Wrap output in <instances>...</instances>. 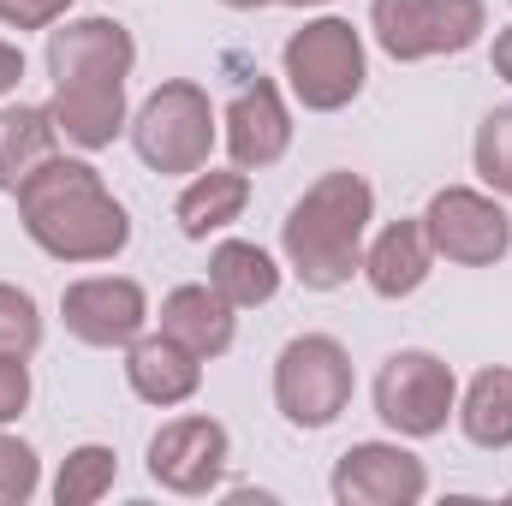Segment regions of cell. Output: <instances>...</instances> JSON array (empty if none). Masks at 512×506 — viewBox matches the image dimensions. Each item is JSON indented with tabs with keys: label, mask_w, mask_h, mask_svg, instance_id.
<instances>
[{
	"label": "cell",
	"mask_w": 512,
	"mask_h": 506,
	"mask_svg": "<svg viewBox=\"0 0 512 506\" xmlns=\"http://www.w3.org/2000/svg\"><path fill=\"white\" fill-rule=\"evenodd\" d=\"M227 459H233V435L227 423L191 411V417H173L149 435V483L167 489V495H215L221 477H227Z\"/></svg>",
	"instance_id": "cell-9"
},
{
	"label": "cell",
	"mask_w": 512,
	"mask_h": 506,
	"mask_svg": "<svg viewBox=\"0 0 512 506\" xmlns=\"http://www.w3.org/2000/svg\"><path fill=\"white\" fill-rule=\"evenodd\" d=\"M376 221V191L364 173H322L280 221V256L304 292H340L364 268V239Z\"/></svg>",
	"instance_id": "cell-2"
},
{
	"label": "cell",
	"mask_w": 512,
	"mask_h": 506,
	"mask_svg": "<svg viewBox=\"0 0 512 506\" xmlns=\"http://www.w3.org/2000/svg\"><path fill=\"white\" fill-rule=\"evenodd\" d=\"M126 381L143 405L173 411V405L197 399V387H203V358L185 352L179 340H167V334L155 328V334H137L126 346Z\"/></svg>",
	"instance_id": "cell-17"
},
{
	"label": "cell",
	"mask_w": 512,
	"mask_h": 506,
	"mask_svg": "<svg viewBox=\"0 0 512 506\" xmlns=\"http://www.w3.org/2000/svg\"><path fill=\"white\" fill-rule=\"evenodd\" d=\"M36 489H42V459H36V447L0 429V506L36 501Z\"/></svg>",
	"instance_id": "cell-25"
},
{
	"label": "cell",
	"mask_w": 512,
	"mask_h": 506,
	"mask_svg": "<svg viewBox=\"0 0 512 506\" xmlns=\"http://www.w3.org/2000/svg\"><path fill=\"white\" fill-rule=\"evenodd\" d=\"M12 197L30 245L54 262H114L131 245L126 203L84 155H48Z\"/></svg>",
	"instance_id": "cell-1"
},
{
	"label": "cell",
	"mask_w": 512,
	"mask_h": 506,
	"mask_svg": "<svg viewBox=\"0 0 512 506\" xmlns=\"http://www.w3.org/2000/svg\"><path fill=\"white\" fill-rule=\"evenodd\" d=\"M280 6H328V0H280Z\"/></svg>",
	"instance_id": "cell-31"
},
{
	"label": "cell",
	"mask_w": 512,
	"mask_h": 506,
	"mask_svg": "<svg viewBox=\"0 0 512 506\" xmlns=\"http://www.w3.org/2000/svg\"><path fill=\"white\" fill-rule=\"evenodd\" d=\"M221 143H227L233 167H245V173L274 167V161L292 149V108H286V96H280L274 78H251V84L227 102V114H221Z\"/></svg>",
	"instance_id": "cell-13"
},
{
	"label": "cell",
	"mask_w": 512,
	"mask_h": 506,
	"mask_svg": "<svg viewBox=\"0 0 512 506\" xmlns=\"http://www.w3.org/2000/svg\"><path fill=\"white\" fill-rule=\"evenodd\" d=\"M245 203H251V173H245V167H203V173H191V185L179 191L173 221H179L185 239L203 245L209 233H227V227L245 215Z\"/></svg>",
	"instance_id": "cell-18"
},
{
	"label": "cell",
	"mask_w": 512,
	"mask_h": 506,
	"mask_svg": "<svg viewBox=\"0 0 512 506\" xmlns=\"http://www.w3.org/2000/svg\"><path fill=\"white\" fill-rule=\"evenodd\" d=\"M423 233L435 256L459 268H495L512 251V215L495 191H477V185H441L423 209Z\"/></svg>",
	"instance_id": "cell-8"
},
{
	"label": "cell",
	"mask_w": 512,
	"mask_h": 506,
	"mask_svg": "<svg viewBox=\"0 0 512 506\" xmlns=\"http://www.w3.org/2000/svg\"><path fill=\"white\" fill-rule=\"evenodd\" d=\"M471 161H477V179L495 197H512V102L495 108V114H483L477 143H471Z\"/></svg>",
	"instance_id": "cell-23"
},
{
	"label": "cell",
	"mask_w": 512,
	"mask_h": 506,
	"mask_svg": "<svg viewBox=\"0 0 512 506\" xmlns=\"http://www.w3.org/2000/svg\"><path fill=\"white\" fill-rule=\"evenodd\" d=\"M161 334L167 340H179L185 352H197L203 364L209 358H221V352H233V334H239V310L209 286V280H185V286H173L167 298H161Z\"/></svg>",
	"instance_id": "cell-15"
},
{
	"label": "cell",
	"mask_w": 512,
	"mask_h": 506,
	"mask_svg": "<svg viewBox=\"0 0 512 506\" xmlns=\"http://www.w3.org/2000/svg\"><path fill=\"white\" fill-rule=\"evenodd\" d=\"M48 155H60V131L48 108H0V191H18Z\"/></svg>",
	"instance_id": "cell-21"
},
{
	"label": "cell",
	"mask_w": 512,
	"mask_h": 506,
	"mask_svg": "<svg viewBox=\"0 0 512 506\" xmlns=\"http://www.w3.org/2000/svg\"><path fill=\"white\" fill-rule=\"evenodd\" d=\"M364 280H370V292L376 298H411V292H423V280L435 274V245H429V233H423V215H405V221H387L382 233L364 245V268H358Z\"/></svg>",
	"instance_id": "cell-16"
},
{
	"label": "cell",
	"mask_w": 512,
	"mask_h": 506,
	"mask_svg": "<svg viewBox=\"0 0 512 506\" xmlns=\"http://www.w3.org/2000/svg\"><path fill=\"white\" fill-rule=\"evenodd\" d=\"M280 262L251 245V239H221L215 251H209V286L233 304V310H256V304H268L274 292H280Z\"/></svg>",
	"instance_id": "cell-19"
},
{
	"label": "cell",
	"mask_w": 512,
	"mask_h": 506,
	"mask_svg": "<svg viewBox=\"0 0 512 506\" xmlns=\"http://www.w3.org/2000/svg\"><path fill=\"white\" fill-rule=\"evenodd\" d=\"M18 84H24V48L0 36V96H12Z\"/></svg>",
	"instance_id": "cell-28"
},
{
	"label": "cell",
	"mask_w": 512,
	"mask_h": 506,
	"mask_svg": "<svg viewBox=\"0 0 512 506\" xmlns=\"http://www.w3.org/2000/svg\"><path fill=\"white\" fill-rule=\"evenodd\" d=\"M131 66H137V36L108 12L60 18L48 30V78L54 84H72V78H120L126 84Z\"/></svg>",
	"instance_id": "cell-12"
},
{
	"label": "cell",
	"mask_w": 512,
	"mask_h": 506,
	"mask_svg": "<svg viewBox=\"0 0 512 506\" xmlns=\"http://www.w3.org/2000/svg\"><path fill=\"white\" fill-rule=\"evenodd\" d=\"M459 411V376L447 358L405 346L376 370V417L399 441H429L447 429V417Z\"/></svg>",
	"instance_id": "cell-7"
},
{
	"label": "cell",
	"mask_w": 512,
	"mask_h": 506,
	"mask_svg": "<svg viewBox=\"0 0 512 506\" xmlns=\"http://www.w3.org/2000/svg\"><path fill=\"white\" fill-rule=\"evenodd\" d=\"M459 429H465V441L471 447H483V453H507L512 447V370L507 364H489V370H477L471 387L459 393Z\"/></svg>",
	"instance_id": "cell-20"
},
{
	"label": "cell",
	"mask_w": 512,
	"mask_h": 506,
	"mask_svg": "<svg viewBox=\"0 0 512 506\" xmlns=\"http://www.w3.org/2000/svg\"><path fill=\"white\" fill-rule=\"evenodd\" d=\"M280 72H286V90L298 96L304 114H340V108H352L364 96L370 54H364V36H358L352 18L322 12V18H304L286 36Z\"/></svg>",
	"instance_id": "cell-3"
},
{
	"label": "cell",
	"mask_w": 512,
	"mask_h": 506,
	"mask_svg": "<svg viewBox=\"0 0 512 506\" xmlns=\"http://www.w3.org/2000/svg\"><path fill=\"white\" fill-rule=\"evenodd\" d=\"M328 495L340 506H417L429 495V465L405 441H352L334 459Z\"/></svg>",
	"instance_id": "cell-11"
},
{
	"label": "cell",
	"mask_w": 512,
	"mask_h": 506,
	"mask_svg": "<svg viewBox=\"0 0 512 506\" xmlns=\"http://www.w3.org/2000/svg\"><path fill=\"white\" fill-rule=\"evenodd\" d=\"M114 483H120V453L102 447V441H84V447L66 453V465L54 477V501L60 506H96L102 495H114Z\"/></svg>",
	"instance_id": "cell-22"
},
{
	"label": "cell",
	"mask_w": 512,
	"mask_h": 506,
	"mask_svg": "<svg viewBox=\"0 0 512 506\" xmlns=\"http://www.w3.org/2000/svg\"><path fill=\"white\" fill-rule=\"evenodd\" d=\"M36 346H42V304L24 286L0 280V352L6 358H30Z\"/></svg>",
	"instance_id": "cell-24"
},
{
	"label": "cell",
	"mask_w": 512,
	"mask_h": 506,
	"mask_svg": "<svg viewBox=\"0 0 512 506\" xmlns=\"http://www.w3.org/2000/svg\"><path fill=\"white\" fill-rule=\"evenodd\" d=\"M131 149L149 173H167V179H191L209 167L215 143H221V114L209 102L203 84L191 78H167L161 90L143 96V108L131 114Z\"/></svg>",
	"instance_id": "cell-4"
},
{
	"label": "cell",
	"mask_w": 512,
	"mask_h": 506,
	"mask_svg": "<svg viewBox=\"0 0 512 506\" xmlns=\"http://www.w3.org/2000/svg\"><path fill=\"white\" fill-rule=\"evenodd\" d=\"M489 66H495V78H501V84H512V24L495 36V48H489Z\"/></svg>",
	"instance_id": "cell-29"
},
{
	"label": "cell",
	"mask_w": 512,
	"mask_h": 506,
	"mask_svg": "<svg viewBox=\"0 0 512 506\" xmlns=\"http://www.w3.org/2000/svg\"><path fill=\"white\" fill-rule=\"evenodd\" d=\"M30 405V358H6L0 352V429L18 423Z\"/></svg>",
	"instance_id": "cell-27"
},
{
	"label": "cell",
	"mask_w": 512,
	"mask_h": 506,
	"mask_svg": "<svg viewBox=\"0 0 512 506\" xmlns=\"http://www.w3.org/2000/svg\"><path fill=\"white\" fill-rule=\"evenodd\" d=\"M78 0H0V24L6 30H54Z\"/></svg>",
	"instance_id": "cell-26"
},
{
	"label": "cell",
	"mask_w": 512,
	"mask_h": 506,
	"mask_svg": "<svg viewBox=\"0 0 512 506\" xmlns=\"http://www.w3.org/2000/svg\"><path fill=\"white\" fill-rule=\"evenodd\" d=\"M507 501H512V495H507Z\"/></svg>",
	"instance_id": "cell-32"
},
{
	"label": "cell",
	"mask_w": 512,
	"mask_h": 506,
	"mask_svg": "<svg viewBox=\"0 0 512 506\" xmlns=\"http://www.w3.org/2000/svg\"><path fill=\"white\" fill-rule=\"evenodd\" d=\"M221 6H233V12H256V6H280V0H221Z\"/></svg>",
	"instance_id": "cell-30"
},
{
	"label": "cell",
	"mask_w": 512,
	"mask_h": 506,
	"mask_svg": "<svg viewBox=\"0 0 512 506\" xmlns=\"http://www.w3.org/2000/svg\"><path fill=\"white\" fill-rule=\"evenodd\" d=\"M60 322L72 340L96 352H126L149 328V292L126 274H84L60 292Z\"/></svg>",
	"instance_id": "cell-10"
},
{
	"label": "cell",
	"mask_w": 512,
	"mask_h": 506,
	"mask_svg": "<svg viewBox=\"0 0 512 506\" xmlns=\"http://www.w3.org/2000/svg\"><path fill=\"white\" fill-rule=\"evenodd\" d=\"M352 352L334 334H298L274 358V405L292 429H328L352 405Z\"/></svg>",
	"instance_id": "cell-5"
},
{
	"label": "cell",
	"mask_w": 512,
	"mask_h": 506,
	"mask_svg": "<svg viewBox=\"0 0 512 506\" xmlns=\"http://www.w3.org/2000/svg\"><path fill=\"white\" fill-rule=\"evenodd\" d=\"M370 30L387 60L417 66L441 54H465L489 30V6L483 0H370Z\"/></svg>",
	"instance_id": "cell-6"
},
{
	"label": "cell",
	"mask_w": 512,
	"mask_h": 506,
	"mask_svg": "<svg viewBox=\"0 0 512 506\" xmlns=\"http://www.w3.org/2000/svg\"><path fill=\"white\" fill-rule=\"evenodd\" d=\"M48 114H54L60 143H72V149H84V155L108 149V143L131 126L126 120V84H120V78H72V84H54Z\"/></svg>",
	"instance_id": "cell-14"
}]
</instances>
